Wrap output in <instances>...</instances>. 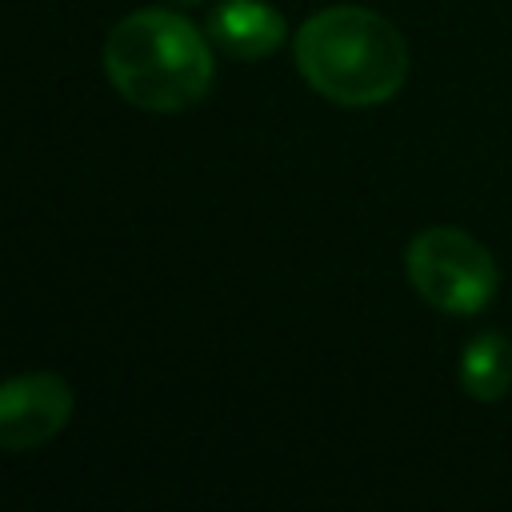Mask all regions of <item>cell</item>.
<instances>
[{"instance_id": "cell-1", "label": "cell", "mask_w": 512, "mask_h": 512, "mask_svg": "<svg viewBox=\"0 0 512 512\" xmlns=\"http://www.w3.org/2000/svg\"><path fill=\"white\" fill-rule=\"evenodd\" d=\"M292 56L308 88L340 108L388 104L408 80V44L396 24L356 4L308 16L292 40Z\"/></svg>"}, {"instance_id": "cell-2", "label": "cell", "mask_w": 512, "mask_h": 512, "mask_svg": "<svg viewBox=\"0 0 512 512\" xmlns=\"http://www.w3.org/2000/svg\"><path fill=\"white\" fill-rule=\"evenodd\" d=\"M104 72L128 104L144 112H184L208 96L216 60L208 32L192 20L164 8H140L112 24Z\"/></svg>"}, {"instance_id": "cell-3", "label": "cell", "mask_w": 512, "mask_h": 512, "mask_svg": "<svg viewBox=\"0 0 512 512\" xmlns=\"http://www.w3.org/2000/svg\"><path fill=\"white\" fill-rule=\"evenodd\" d=\"M404 276L420 300L448 316L484 312L500 288V268L492 252L472 232L452 224H432L408 240Z\"/></svg>"}, {"instance_id": "cell-4", "label": "cell", "mask_w": 512, "mask_h": 512, "mask_svg": "<svg viewBox=\"0 0 512 512\" xmlns=\"http://www.w3.org/2000/svg\"><path fill=\"white\" fill-rule=\"evenodd\" d=\"M72 420V388L56 372H20L0 388V444L32 452Z\"/></svg>"}, {"instance_id": "cell-5", "label": "cell", "mask_w": 512, "mask_h": 512, "mask_svg": "<svg viewBox=\"0 0 512 512\" xmlns=\"http://www.w3.org/2000/svg\"><path fill=\"white\" fill-rule=\"evenodd\" d=\"M204 32L232 60H264L288 40V20L264 0H220Z\"/></svg>"}, {"instance_id": "cell-6", "label": "cell", "mask_w": 512, "mask_h": 512, "mask_svg": "<svg viewBox=\"0 0 512 512\" xmlns=\"http://www.w3.org/2000/svg\"><path fill=\"white\" fill-rule=\"evenodd\" d=\"M460 388L480 404L500 400L512 388V340L500 332L472 336L460 356Z\"/></svg>"}, {"instance_id": "cell-7", "label": "cell", "mask_w": 512, "mask_h": 512, "mask_svg": "<svg viewBox=\"0 0 512 512\" xmlns=\"http://www.w3.org/2000/svg\"><path fill=\"white\" fill-rule=\"evenodd\" d=\"M176 4H204V0H176Z\"/></svg>"}]
</instances>
